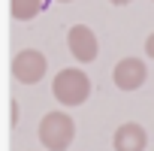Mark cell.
Segmentation results:
<instances>
[{"label":"cell","instance_id":"1","mask_svg":"<svg viewBox=\"0 0 154 151\" xmlns=\"http://www.w3.org/2000/svg\"><path fill=\"white\" fill-rule=\"evenodd\" d=\"M51 94L60 106H82L91 97V79L85 76V69L79 66H66L54 76L51 82Z\"/></svg>","mask_w":154,"mask_h":151},{"label":"cell","instance_id":"2","mask_svg":"<svg viewBox=\"0 0 154 151\" xmlns=\"http://www.w3.org/2000/svg\"><path fill=\"white\" fill-rule=\"evenodd\" d=\"M36 133H39V142L45 151H66L75 136V124L66 112H45Z\"/></svg>","mask_w":154,"mask_h":151},{"label":"cell","instance_id":"3","mask_svg":"<svg viewBox=\"0 0 154 151\" xmlns=\"http://www.w3.org/2000/svg\"><path fill=\"white\" fill-rule=\"evenodd\" d=\"M45 69H48V60L36 48H21L12 57V79L21 82V85H36L45 76Z\"/></svg>","mask_w":154,"mask_h":151},{"label":"cell","instance_id":"4","mask_svg":"<svg viewBox=\"0 0 154 151\" xmlns=\"http://www.w3.org/2000/svg\"><path fill=\"white\" fill-rule=\"evenodd\" d=\"M66 48H69V54L79 60V63H91V60H97V54H100V42H97V36H94V30H91L88 24H72V27H69V33H66Z\"/></svg>","mask_w":154,"mask_h":151},{"label":"cell","instance_id":"5","mask_svg":"<svg viewBox=\"0 0 154 151\" xmlns=\"http://www.w3.org/2000/svg\"><path fill=\"white\" fill-rule=\"evenodd\" d=\"M145 79H148V66L139 57H121L115 63V69H112V82L121 91H127V94L130 91H139L145 85Z\"/></svg>","mask_w":154,"mask_h":151},{"label":"cell","instance_id":"6","mask_svg":"<svg viewBox=\"0 0 154 151\" xmlns=\"http://www.w3.org/2000/svg\"><path fill=\"white\" fill-rule=\"evenodd\" d=\"M112 148H115V151H145V148H148V133H145V127L136 124V121L121 124V127L115 130V136H112Z\"/></svg>","mask_w":154,"mask_h":151},{"label":"cell","instance_id":"7","mask_svg":"<svg viewBox=\"0 0 154 151\" xmlns=\"http://www.w3.org/2000/svg\"><path fill=\"white\" fill-rule=\"evenodd\" d=\"M42 0H9V12H12V18L15 21H30V18H36L39 12H42Z\"/></svg>","mask_w":154,"mask_h":151},{"label":"cell","instance_id":"8","mask_svg":"<svg viewBox=\"0 0 154 151\" xmlns=\"http://www.w3.org/2000/svg\"><path fill=\"white\" fill-rule=\"evenodd\" d=\"M145 54H148V57L154 60V33H151V36L145 39Z\"/></svg>","mask_w":154,"mask_h":151},{"label":"cell","instance_id":"9","mask_svg":"<svg viewBox=\"0 0 154 151\" xmlns=\"http://www.w3.org/2000/svg\"><path fill=\"white\" fill-rule=\"evenodd\" d=\"M9 109H12V112H9V124L15 127V121H18V103L12 100V106H9Z\"/></svg>","mask_w":154,"mask_h":151},{"label":"cell","instance_id":"10","mask_svg":"<svg viewBox=\"0 0 154 151\" xmlns=\"http://www.w3.org/2000/svg\"><path fill=\"white\" fill-rule=\"evenodd\" d=\"M109 3H115V6H127L130 0H109Z\"/></svg>","mask_w":154,"mask_h":151},{"label":"cell","instance_id":"11","mask_svg":"<svg viewBox=\"0 0 154 151\" xmlns=\"http://www.w3.org/2000/svg\"><path fill=\"white\" fill-rule=\"evenodd\" d=\"M60 3H72V0H60Z\"/></svg>","mask_w":154,"mask_h":151}]
</instances>
